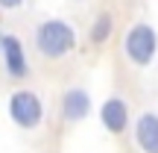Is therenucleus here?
Returning <instances> with one entry per match:
<instances>
[{
	"label": "nucleus",
	"instance_id": "obj_5",
	"mask_svg": "<svg viewBox=\"0 0 158 153\" xmlns=\"http://www.w3.org/2000/svg\"><path fill=\"white\" fill-rule=\"evenodd\" d=\"M100 118H102V127H106L111 136H120V133H126V127H129V106H126L120 97H108V100L102 103V109H100Z\"/></svg>",
	"mask_w": 158,
	"mask_h": 153
},
{
	"label": "nucleus",
	"instance_id": "obj_9",
	"mask_svg": "<svg viewBox=\"0 0 158 153\" xmlns=\"http://www.w3.org/2000/svg\"><path fill=\"white\" fill-rule=\"evenodd\" d=\"M23 0H0V6H3V9H15V6H21Z\"/></svg>",
	"mask_w": 158,
	"mask_h": 153
},
{
	"label": "nucleus",
	"instance_id": "obj_1",
	"mask_svg": "<svg viewBox=\"0 0 158 153\" xmlns=\"http://www.w3.org/2000/svg\"><path fill=\"white\" fill-rule=\"evenodd\" d=\"M35 44H38V50L44 53L47 59H62L64 53L73 50L76 33H73L70 24L53 18V21H44L38 29H35Z\"/></svg>",
	"mask_w": 158,
	"mask_h": 153
},
{
	"label": "nucleus",
	"instance_id": "obj_3",
	"mask_svg": "<svg viewBox=\"0 0 158 153\" xmlns=\"http://www.w3.org/2000/svg\"><path fill=\"white\" fill-rule=\"evenodd\" d=\"M123 50H126V56H129V62H135V65H149L155 59V50H158V35H155V29L149 27V24H135V27L126 33V38H123Z\"/></svg>",
	"mask_w": 158,
	"mask_h": 153
},
{
	"label": "nucleus",
	"instance_id": "obj_7",
	"mask_svg": "<svg viewBox=\"0 0 158 153\" xmlns=\"http://www.w3.org/2000/svg\"><path fill=\"white\" fill-rule=\"evenodd\" d=\"M91 112V97L85 88H68L62 97V115L70 121V124H76V121H85Z\"/></svg>",
	"mask_w": 158,
	"mask_h": 153
},
{
	"label": "nucleus",
	"instance_id": "obj_2",
	"mask_svg": "<svg viewBox=\"0 0 158 153\" xmlns=\"http://www.w3.org/2000/svg\"><path fill=\"white\" fill-rule=\"evenodd\" d=\"M6 109H9V118L15 121L21 130H35V127L44 121V103H41V97L35 94V91H29V88L12 91Z\"/></svg>",
	"mask_w": 158,
	"mask_h": 153
},
{
	"label": "nucleus",
	"instance_id": "obj_6",
	"mask_svg": "<svg viewBox=\"0 0 158 153\" xmlns=\"http://www.w3.org/2000/svg\"><path fill=\"white\" fill-rule=\"evenodd\" d=\"M135 142L143 153H158V115L143 112L135 121Z\"/></svg>",
	"mask_w": 158,
	"mask_h": 153
},
{
	"label": "nucleus",
	"instance_id": "obj_8",
	"mask_svg": "<svg viewBox=\"0 0 158 153\" xmlns=\"http://www.w3.org/2000/svg\"><path fill=\"white\" fill-rule=\"evenodd\" d=\"M108 35H111V15H100L91 27V41L102 44V41H108Z\"/></svg>",
	"mask_w": 158,
	"mask_h": 153
},
{
	"label": "nucleus",
	"instance_id": "obj_4",
	"mask_svg": "<svg viewBox=\"0 0 158 153\" xmlns=\"http://www.w3.org/2000/svg\"><path fill=\"white\" fill-rule=\"evenodd\" d=\"M0 56H3L6 74L12 79H23L29 74V62H27V53H23V44L18 35H3L0 38Z\"/></svg>",
	"mask_w": 158,
	"mask_h": 153
}]
</instances>
